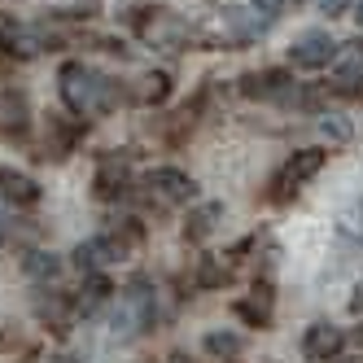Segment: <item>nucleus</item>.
<instances>
[{
  "label": "nucleus",
  "instance_id": "nucleus-6",
  "mask_svg": "<svg viewBox=\"0 0 363 363\" xmlns=\"http://www.w3.org/2000/svg\"><path fill=\"white\" fill-rule=\"evenodd\" d=\"M342 346H346V333L333 328V324H311L306 337H302V354H306L311 363H328Z\"/></svg>",
  "mask_w": 363,
  "mask_h": 363
},
{
  "label": "nucleus",
  "instance_id": "nucleus-19",
  "mask_svg": "<svg viewBox=\"0 0 363 363\" xmlns=\"http://www.w3.org/2000/svg\"><path fill=\"white\" fill-rule=\"evenodd\" d=\"M350 311H354V315H363V289H359V298L350 302Z\"/></svg>",
  "mask_w": 363,
  "mask_h": 363
},
{
  "label": "nucleus",
  "instance_id": "nucleus-22",
  "mask_svg": "<svg viewBox=\"0 0 363 363\" xmlns=\"http://www.w3.org/2000/svg\"><path fill=\"white\" fill-rule=\"evenodd\" d=\"M359 346H363V328H359Z\"/></svg>",
  "mask_w": 363,
  "mask_h": 363
},
{
  "label": "nucleus",
  "instance_id": "nucleus-11",
  "mask_svg": "<svg viewBox=\"0 0 363 363\" xmlns=\"http://www.w3.org/2000/svg\"><path fill=\"white\" fill-rule=\"evenodd\" d=\"M241 333H232V328H215V333H206V350H211L215 359H237L241 354Z\"/></svg>",
  "mask_w": 363,
  "mask_h": 363
},
{
  "label": "nucleus",
  "instance_id": "nucleus-3",
  "mask_svg": "<svg viewBox=\"0 0 363 363\" xmlns=\"http://www.w3.org/2000/svg\"><path fill=\"white\" fill-rule=\"evenodd\" d=\"M337 53H342V44H337L328 31H306V35L289 48V62H294L298 70H320V66H328Z\"/></svg>",
  "mask_w": 363,
  "mask_h": 363
},
{
  "label": "nucleus",
  "instance_id": "nucleus-20",
  "mask_svg": "<svg viewBox=\"0 0 363 363\" xmlns=\"http://www.w3.org/2000/svg\"><path fill=\"white\" fill-rule=\"evenodd\" d=\"M171 363H193V359H184V354H171Z\"/></svg>",
  "mask_w": 363,
  "mask_h": 363
},
{
  "label": "nucleus",
  "instance_id": "nucleus-10",
  "mask_svg": "<svg viewBox=\"0 0 363 363\" xmlns=\"http://www.w3.org/2000/svg\"><path fill=\"white\" fill-rule=\"evenodd\" d=\"M0 127H5V132H22V127H27V96L22 92L0 96Z\"/></svg>",
  "mask_w": 363,
  "mask_h": 363
},
{
  "label": "nucleus",
  "instance_id": "nucleus-1",
  "mask_svg": "<svg viewBox=\"0 0 363 363\" xmlns=\"http://www.w3.org/2000/svg\"><path fill=\"white\" fill-rule=\"evenodd\" d=\"M62 96H66V106L74 114H101V110H110L118 101V88H114V79L96 74L92 66L66 62L62 66Z\"/></svg>",
  "mask_w": 363,
  "mask_h": 363
},
{
  "label": "nucleus",
  "instance_id": "nucleus-18",
  "mask_svg": "<svg viewBox=\"0 0 363 363\" xmlns=\"http://www.w3.org/2000/svg\"><path fill=\"white\" fill-rule=\"evenodd\" d=\"M284 5H289V0H254V9H258V13H280Z\"/></svg>",
  "mask_w": 363,
  "mask_h": 363
},
{
  "label": "nucleus",
  "instance_id": "nucleus-16",
  "mask_svg": "<svg viewBox=\"0 0 363 363\" xmlns=\"http://www.w3.org/2000/svg\"><path fill=\"white\" fill-rule=\"evenodd\" d=\"M320 132H324L328 140H350V123H346V118H337V114H328V118L320 123Z\"/></svg>",
  "mask_w": 363,
  "mask_h": 363
},
{
  "label": "nucleus",
  "instance_id": "nucleus-5",
  "mask_svg": "<svg viewBox=\"0 0 363 363\" xmlns=\"http://www.w3.org/2000/svg\"><path fill=\"white\" fill-rule=\"evenodd\" d=\"M145 184L158 193L162 201H193V197H197L193 175L175 171V167H158V171H149V175H145Z\"/></svg>",
  "mask_w": 363,
  "mask_h": 363
},
{
  "label": "nucleus",
  "instance_id": "nucleus-7",
  "mask_svg": "<svg viewBox=\"0 0 363 363\" xmlns=\"http://www.w3.org/2000/svg\"><path fill=\"white\" fill-rule=\"evenodd\" d=\"M123 241H114V237H96V241H84L79 250H74V267L79 272H96V267H106V263H114V258H123Z\"/></svg>",
  "mask_w": 363,
  "mask_h": 363
},
{
  "label": "nucleus",
  "instance_id": "nucleus-17",
  "mask_svg": "<svg viewBox=\"0 0 363 363\" xmlns=\"http://www.w3.org/2000/svg\"><path fill=\"white\" fill-rule=\"evenodd\" d=\"M350 5H354V0H320V9H324L328 18H337V13H346Z\"/></svg>",
  "mask_w": 363,
  "mask_h": 363
},
{
  "label": "nucleus",
  "instance_id": "nucleus-14",
  "mask_svg": "<svg viewBox=\"0 0 363 363\" xmlns=\"http://www.w3.org/2000/svg\"><path fill=\"white\" fill-rule=\"evenodd\" d=\"M110 294H114V289H110V280L92 272V276H88V284H84V298H79V306H84V311H88V306H101V302H106Z\"/></svg>",
  "mask_w": 363,
  "mask_h": 363
},
{
  "label": "nucleus",
  "instance_id": "nucleus-21",
  "mask_svg": "<svg viewBox=\"0 0 363 363\" xmlns=\"http://www.w3.org/2000/svg\"><path fill=\"white\" fill-rule=\"evenodd\" d=\"M354 18H359V27H363V0H359V13H354Z\"/></svg>",
  "mask_w": 363,
  "mask_h": 363
},
{
  "label": "nucleus",
  "instance_id": "nucleus-15",
  "mask_svg": "<svg viewBox=\"0 0 363 363\" xmlns=\"http://www.w3.org/2000/svg\"><path fill=\"white\" fill-rule=\"evenodd\" d=\"M167 92H171V79H167V74H149L145 88H140V101H162Z\"/></svg>",
  "mask_w": 363,
  "mask_h": 363
},
{
  "label": "nucleus",
  "instance_id": "nucleus-13",
  "mask_svg": "<svg viewBox=\"0 0 363 363\" xmlns=\"http://www.w3.org/2000/svg\"><path fill=\"white\" fill-rule=\"evenodd\" d=\"M27 276H35V280H53L57 272H62V258L57 254H44V250H35V254H27Z\"/></svg>",
  "mask_w": 363,
  "mask_h": 363
},
{
  "label": "nucleus",
  "instance_id": "nucleus-8",
  "mask_svg": "<svg viewBox=\"0 0 363 363\" xmlns=\"http://www.w3.org/2000/svg\"><path fill=\"white\" fill-rule=\"evenodd\" d=\"M0 193H5L9 201H18V206H35L40 201V184L27 179L22 171H0Z\"/></svg>",
  "mask_w": 363,
  "mask_h": 363
},
{
  "label": "nucleus",
  "instance_id": "nucleus-2",
  "mask_svg": "<svg viewBox=\"0 0 363 363\" xmlns=\"http://www.w3.org/2000/svg\"><path fill=\"white\" fill-rule=\"evenodd\" d=\"M110 324H114V337H123V342L153 324V289H149V280H132V284H127Z\"/></svg>",
  "mask_w": 363,
  "mask_h": 363
},
{
  "label": "nucleus",
  "instance_id": "nucleus-12",
  "mask_svg": "<svg viewBox=\"0 0 363 363\" xmlns=\"http://www.w3.org/2000/svg\"><path fill=\"white\" fill-rule=\"evenodd\" d=\"M284 84H289V74H284V70H267V74H250V79H245V92H250V96H280Z\"/></svg>",
  "mask_w": 363,
  "mask_h": 363
},
{
  "label": "nucleus",
  "instance_id": "nucleus-9",
  "mask_svg": "<svg viewBox=\"0 0 363 363\" xmlns=\"http://www.w3.org/2000/svg\"><path fill=\"white\" fill-rule=\"evenodd\" d=\"M219 219H223V206H219V201H206V206H197V211L189 215L184 232H189L193 241H201V237H211V232H215V223H219Z\"/></svg>",
  "mask_w": 363,
  "mask_h": 363
},
{
  "label": "nucleus",
  "instance_id": "nucleus-4",
  "mask_svg": "<svg viewBox=\"0 0 363 363\" xmlns=\"http://www.w3.org/2000/svg\"><path fill=\"white\" fill-rule=\"evenodd\" d=\"M324 167V149H302V153H294V158L289 162H284V171L276 175V201H284V197H289V193H298L302 184H306V179L311 175H315Z\"/></svg>",
  "mask_w": 363,
  "mask_h": 363
}]
</instances>
